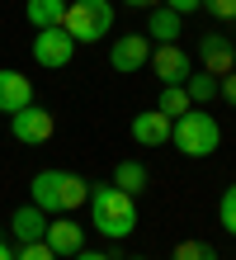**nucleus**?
Wrapping results in <instances>:
<instances>
[{
  "instance_id": "obj_1",
  "label": "nucleus",
  "mask_w": 236,
  "mask_h": 260,
  "mask_svg": "<svg viewBox=\"0 0 236 260\" xmlns=\"http://www.w3.org/2000/svg\"><path fill=\"white\" fill-rule=\"evenodd\" d=\"M85 208H90V227L109 241H123L137 232V199L123 194L118 185H90Z\"/></svg>"
},
{
  "instance_id": "obj_2",
  "label": "nucleus",
  "mask_w": 236,
  "mask_h": 260,
  "mask_svg": "<svg viewBox=\"0 0 236 260\" xmlns=\"http://www.w3.org/2000/svg\"><path fill=\"white\" fill-rule=\"evenodd\" d=\"M90 194V180L71 171H38L28 180V204H38L43 213H76Z\"/></svg>"
},
{
  "instance_id": "obj_3",
  "label": "nucleus",
  "mask_w": 236,
  "mask_h": 260,
  "mask_svg": "<svg viewBox=\"0 0 236 260\" xmlns=\"http://www.w3.org/2000/svg\"><path fill=\"white\" fill-rule=\"evenodd\" d=\"M170 147H180V156H189V161H203V156H213L222 147V128H217L213 114H203L194 104L189 114H180L170 123Z\"/></svg>"
},
{
  "instance_id": "obj_4",
  "label": "nucleus",
  "mask_w": 236,
  "mask_h": 260,
  "mask_svg": "<svg viewBox=\"0 0 236 260\" xmlns=\"http://www.w3.org/2000/svg\"><path fill=\"white\" fill-rule=\"evenodd\" d=\"M61 28L76 38V48H81V43H104L109 28H114V5H109V0H71Z\"/></svg>"
},
{
  "instance_id": "obj_5",
  "label": "nucleus",
  "mask_w": 236,
  "mask_h": 260,
  "mask_svg": "<svg viewBox=\"0 0 236 260\" xmlns=\"http://www.w3.org/2000/svg\"><path fill=\"white\" fill-rule=\"evenodd\" d=\"M71 57H76V38H71L61 24H52V28H33V62H38V67L61 71V67H71Z\"/></svg>"
},
{
  "instance_id": "obj_6",
  "label": "nucleus",
  "mask_w": 236,
  "mask_h": 260,
  "mask_svg": "<svg viewBox=\"0 0 236 260\" xmlns=\"http://www.w3.org/2000/svg\"><path fill=\"white\" fill-rule=\"evenodd\" d=\"M52 133H57V118L47 114L43 104H28V109L10 114V137H14V142H24V147H43V142H52Z\"/></svg>"
},
{
  "instance_id": "obj_7",
  "label": "nucleus",
  "mask_w": 236,
  "mask_h": 260,
  "mask_svg": "<svg viewBox=\"0 0 236 260\" xmlns=\"http://www.w3.org/2000/svg\"><path fill=\"white\" fill-rule=\"evenodd\" d=\"M147 67L156 71V81H161V85H184L189 71H194V62H189V52L180 48V43H156Z\"/></svg>"
},
{
  "instance_id": "obj_8",
  "label": "nucleus",
  "mask_w": 236,
  "mask_h": 260,
  "mask_svg": "<svg viewBox=\"0 0 236 260\" xmlns=\"http://www.w3.org/2000/svg\"><path fill=\"white\" fill-rule=\"evenodd\" d=\"M151 62V38L147 34H123L114 38V48H109V67H114L118 76H132Z\"/></svg>"
},
{
  "instance_id": "obj_9",
  "label": "nucleus",
  "mask_w": 236,
  "mask_h": 260,
  "mask_svg": "<svg viewBox=\"0 0 236 260\" xmlns=\"http://www.w3.org/2000/svg\"><path fill=\"white\" fill-rule=\"evenodd\" d=\"M43 241L52 246V255L57 260H71L76 251L85 246V227L71 218V213H57V218H47V232H43Z\"/></svg>"
},
{
  "instance_id": "obj_10",
  "label": "nucleus",
  "mask_w": 236,
  "mask_h": 260,
  "mask_svg": "<svg viewBox=\"0 0 236 260\" xmlns=\"http://www.w3.org/2000/svg\"><path fill=\"white\" fill-rule=\"evenodd\" d=\"M28 104H33V81H28L24 71L5 67L0 71V114H19Z\"/></svg>"
},
{
  "instance_id": "obj_11",
  "label": "nucleus",
  "mask_w": 236,
  "mask_h": 260,
  "mask_svg": "<svg viewBox=\"0 0 236 260\" xmlns=\"http://www.w3.org/2000/svg\"><path fill=\"white\" fill-rule=\"evenodd\" d=\"M170 123H175V118H165L161 109H147V114H137L132 118V142L137 147H165L170 142Z\"/></svg>"
},
{
  "instance_id": "obj_12",
  "label": "nucleus",
  "mask_w": 236,
  "mask_h": 260,
  "mask_svg": "<svg viewBox=\"0 0 236 260\" xmlns=\"http://www.w3.org/2000/svg\"><path fill=\"white\" fill-rule=\"evenodd\" d=\"M198 62L208 76H227L236 71V57H231V38H217V34H203L198 38Z\"/></svg>"
},
{
  "instance_id": "obj_13",
  "label": "nucleus",
  "mask_w": 236,
  "mask_h": 260,
  "mask_svg": "<svg viewBox=\"0 0 236 260\" xmlns=\"http://www.w3.org/2000/svg\"><path fill=\"white\" fill-rule=\"evenodd\" d=\"M10 232L19 237V246H24V241H43V232H47V213H43L38 204L14 208V213H10Z\"/></svg>"
},
{
  "instance_id": "obj_14",
  "label": "nucleus",
  "mask_w": 236,
  "mask_h": 260,
  "mask_svg": "<svg viewBox=\"0 0 236 260\" xmlns=\"http://www.w3.org/2000/svg\"><path fill=\"white\" fill-rule=\"evenodd\" d=\"M180 24H184V14L156 5V10L147 14V38H151V43H175V38H180Z\"/></svg>"
},
{
  "instance_id": "obj_15",
  "label": "nucleus",
  "mask_w": 236,
  "mask_h": 260,
  "mask_svg": "<svg viewBox=\"0 0 236 260\" xmlns=\"http://www.w3.org/2000/svg\"><path fill=\"white\" fill-rule=\"evenodd\" d=\"M24 14H28V28H52L66 19V0H24Z\"/></svg>"
},
{
  "instance_id": "obj_16",
  "label": "nucleus",
  "mask_w": 236,
  "mask_h": 260,
  "mask_svg": "<svg viewBox=\"0 0 236 260\" xmlns=\"http://www.w3.org/2000/svg\"><path fill=\"white\" fill-rule=\"evenodd\" d=\"M109 185H118L123 194H142V189H147L151 185V175H147V166H142V161H118L114 166V180H109Z\"/></svg>"
},
{
  "instance_id": "obj_17",
  "label": "nucleus",
  "mask_w": 236,
  "mask_h": 260,
  "mask_svg": "<svg viewBox=\"0 0 236 260\" xmlns=\"http://www.w3.org/2000/svg\"><path fill=\"white\" fill-rule=\"evenodd\" d=\"M184 90H189V104H213L217 100V76H208V71H189V81H184Z\"/></svg>"
},
{
  "instance_id": "obj_18",
  "label": "nucleus",
  "mask_w": 236,
  "mask_h": 260,
  "mask_svg": "<svg viewBox=\"0 0 236 260\" xmlns=\"http://www.w3.org/2000/svg\"><path fill=\"white\" fill-rule=\"evenodd\" d=\"M156 109H161L165 118H180V114L194 109V104H189V90H184V85H161V100H156Z\"/></svg>"
},
{
  "instance_id": "obj_19",
  "label": "nucleus",
  "mask_w": 236,
  "mask_h": 260,
  "mask_svg": "<svg viewBox=\"0 0 236 260\" xmlns=\"http://www.w3.org/2000/svg\"><path fill=\"white\" fill-rule=\"evenodd\" d=\"M217 222H222V232L236 237V185H227L222 199H217Z\"/></svg>"
},
{
  "instance_id": "obj_20",
  "label": "nucleus",
  "mask_w": 236,
  "mask_h": 260,
  "mask_svg": "<svg viewBox=\"0 0 236 260\" xmlns=\"http://www.w3.org/2000/svg\"><path fill=\"white\" fill-rule=\"evenodd\" d=\"M170 260H217V251L208 246V241H180Z\"/></svg>"
},
{
  "instance_id": "obj_21",
  "label": "nucleus",
  "mask_w": 236,
  "mask_h": 260,
  "mask_svg": "<svg viewBox=\"0 0 236 260\" xmlns=\"http://www.w3.org/2000/svg\"><path fill=\"white\" fill-rule=\"evenodd\" d=\"M14 260H57V255H52L47 241H24V246L14 251Z\"/></svg>"
},
{
  "instance_id": "obj_22",
  "label": "nucleus",
  "mask_w": 236,
  "mask_h": 260,
  "mask_svg": "<svg viewBox=\"0 0 236 260\" xmlns=\"http://www.w3.org/2000/svg\"><path fill=\"white\" fill-rule=\"evenodd\" d=\"M203 10L213 19H236V0H203Z\"/></svg>"
},
{
  "instance_id": "obj_23",
  "label": "nucleus",
  "mask_w": 236,
  "mask_h": 260,
  "mask_svg": "<svg viewBox=\"0 0 236 260\" xmlns=\"http://www.w3.org/2000/svg\"><path fill=\"white\" fill-rule=\"evenodd\" d=\"M217 95H222L231 109H236V71H227V76H217Z\"/></svg>"
},
{
  "instance_id": "obj_24",
  "label": "nucleus",
  "mask_w": 236,
  "mask_h": 260,
  "mask_svg": "<svg viewBox=\"0 0 236 260\" xmlns=\"http://www.w3.org/2000/svg\"><path fill=\"white\" fill-rule=\"evenodd\" d=\"M165 10H175V14H198L203 10V0H161Z\"/></svg>"
},
{
  "instance_id": "obj_25",
  "label": "nucleus",
  "mask_w": 236,
  "mask_h": 260,
  "mask_svg": "<svg viewBox=\"0 0 236 260\" xmlns=\"http://www.w3.org/2000/svg\"><path fill=\"white\" fill-rule=\"evenodd\" d=\"M71 260H109V255H104V251H85V246H81V251H76Z\"/></svg>"
},
{
  "instance_id": "obj_26",
  "label": "nucleus",
  "mask_w": 236,
  "mask_h": 260,
  "mask_svg": "<svg viewBox=\"0 0 236 260\" xmlns=\"http://www.w3.org/2000/svg\"><path fill=\"white\" fill-rule=\"evenodd\" d=\"M0 260H14V246L5 241V227H0Z\"/></svg>"
},
{
  "instance_id": "obj_27",
  "label": "nucleus",
  "mask_w": 236,
  "mask_h": 260,
  "mask_svg": "<svg viewBox=\"0 0 236 260\" xmlns=\"http://www.w3.org/2000/svg\"><path fill=\"white\" fill-rule=\"evenodd\" d=\"M123 5H132V10H156L161 0H123Z\"/></svg>"
},
{
  "instance_id": "obj_28",
  "label": "nucleus",
  "mask_w": 236,
  "mask_h": 260,
  "mask_svg": "<svg viewBox=\"0 0 236 260\" xmlns=\"http://www.w3.org/2000/svg\"><path fill=\"white\" fill-rule=\"evenodd\" d=\"M132 260H147V255H132Z\"/></svg>"
},
{
  "instance_id": "obj_29",
  "label": "nucleus",
  "mask_w": 236,
  "mask_h": 260,
  "mask_svg": "<svg viewBox=\"0 0 236 260\" xmlns=\"http://www.w3.org/2000/svg\"><path fill=\"white\" fill-rule=\"evenodd\" d=\"M231 57H236V43H231Z\"/></svg>"
}]
</instances>
